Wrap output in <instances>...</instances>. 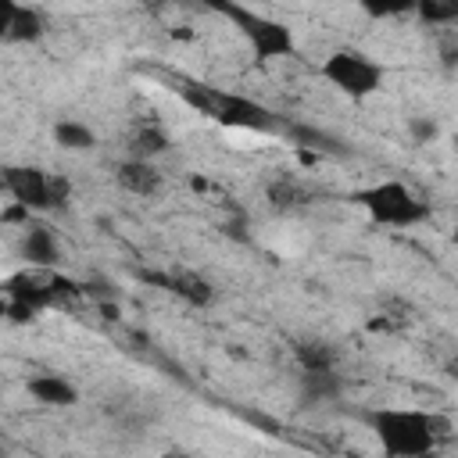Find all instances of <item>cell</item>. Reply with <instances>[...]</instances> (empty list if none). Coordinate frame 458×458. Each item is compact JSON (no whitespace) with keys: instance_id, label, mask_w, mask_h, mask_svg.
<instances>
[{"instance_id":"obj_1","label":"cell","mask_w":458,"mask_h":458,"mask_svg":"<svg viewBox=\"0 0 458 458\" xmlns=\"http://www.w3.org/2000/svg\"><path fill=\"white\" fill-rule=\"evenodd\" d=\"M451 422L419 408H376L369 415V429L383 451V458H429L447 437Z\"/></svg>"},{"instance_id":"obj_2","label":"cell","mask_w":458,"mask_h":458,"mask_svg":"<svg viewBox=\"0 0 458 458\" xmlns=\"http://www.w3.org/2000/svg\"><path fill=\"white\" fill-rule=\"evenodd\" d=\"M179 97L193 111L215 118L225 129H243V132H276L279 129V118L265 104H258V100H250L243 93H225V89H215V86L182 82L179 86Z\"/></svg>"},{"instance_id":"obj_3","label":"cell","mask_w":458,"mask_h":458,"mask_svg":"<svg viewBox=\"0 0 458 458\" xmlns=\"http://www.w3.org/2000/svg\"><path fill=\"white\" fill-rule=\"evenodd\" d=\"M215 11L233 21V29L247 39V47L254 50L258 61H279V57H293L297 50V39H293V29L272 14H261L254 7H243V4H215Z\"/></svg>"},{"instance_id":"obj_4","label":"cell","mask_w":458,"mask_h":458,"mask_svg":"<svg viewBox=\"0 0 458 458\" xmlns=\"http://www.w3.org/2000/svg\"><path fill=\"white\" fill-rule=\"evenodd\" d=\"M354 200L365 208V215L376 225H390V229H411V225H419V222L429 218V204L408 182H401V179L372 182Z\"/></svg>"},{"instance_id":"obj_5","label":"cell","mask_w":458,"mask_h":458,"mask_svg":"<svg viewBox=\"0 0 458 458\" xmlns=\"http://www.w3.org/2000/svg\"><path fill=\"white\" fill-rule=\"evenodd\" d=\"M322 79L351 100H365L383 86V64L354 47H340L322 61Z\"/></svg>"},{"instance_id":"obj_6","label":"cell","mask_w":458,"mask_h":458,"mask_svg":"<svg viewBox=\"0 0 458 458\" xmlns=\"http://www.w3.org/2000/svg\"><path fill=\"white\" fill-rule=\"evenodd\" d=\"M0 182L11 197V204L32 211H54V197H50V172L39 165H7L0 168Z\"/></svg>"},{"instance_id":"obj_7","label":"cell","mask_w":458,"mask_h":458,"mask_svg":"<svg viewBox=\"0 0 458 458\" xmlns=\"http://www.w3.org/2000/svg\"><path fill=\"white\" fill-rule=\"evenodd\" d=\"M147 279H154L161 290L175 293V297L186 301L190 308H208V304L215 301V286H211V279L200 276V272H193V268H172V272L147 276Z\"/></svg>"},{"instance_id":"obj_8","label":"cell","mask_w":458,"mask_h":458,"mask_svg":"<svg viewBox=\"0 0 458 458\" xmlns=\"http://www.w3.org/2000/svg\"><path fill=\"white\" fill-rule=\"evenodd\" d=\"M25 390H29V397H32L36 404H43V408H72V404L79 401L75 383H68V379L57 376V372H36V376H29V379H25Z\"/></svg>"},{"instance_id":"obj_9","label":"cell","mask_w":458,"mask_h":458,"mask_svg":"<svg viewBox=\"0 0 458 458\" xmlns=\"http://www.w3.org/2000/svg\"><path fill=\"white\" fill-rule=\"evenodd\" d=\"M21 258L29 261V268H57L61 243H57V236L47 225L29 222L25 233H21Z\"/></svg>"},{"instance_id":"obj_10","label":"cell","mask_w":458,"mask_h":458,"mask_svg":"<svg viewBox=\"0 0 458 458\" xmlns=\"http://www.w3.org/2000/svg\"><path fill=\"white\" fill-rule=\"evenodd\" d=\"M114 182L132 193V197H154L161 190V168L154 161H136V157H125L118 168H114Z\"/></svg>"},{"instance_id":"obj_11","label":"cell","mask_w":458,"mask_h":458,"mask_svg":"<svg viewBox=\"0 0 458 458\" xmlns=\"http://www.w3.org/2000/svg\"><path fill=\"white\" fill-rule=\"evenodd\" d=\"M265 197H268V204H272L276 211H301V208H308V204L315 200L311 190H308V182H301V179H293V175L272 179V182L265 186Z\"/></svg>"},{"instance_id":"obj_12","label":"cell","mask_w":458,"mask_h":458,"mask_svg":"<svg viewBox=\"0 0 458 458\" xmlns=\"http://www.w3.org/2000/svg\"><path fill=\"white\" fill-rule=\"evenodd\" d=\"M129 157H136V161H154L157 154H165L168 150V132L161 129V125H154V122H143V125H136L132 132H129Z\"/></svg>"},{"instance_id":"obj_13","label":"cell","mask_w":458,"mask_h":458,"mask_svg":"<svg viewBox=\"0 0 458 458\" xmlns=\"http://www.w3.org/2000/svg\"><path fill=\"white\" fill-rule=\"evenodd\" d=\"M301 372H336V347L326 340H301L293 347Z\"/></svg>"},{"instance_id":"obj_14","label":"cell","mask_w":458,"mask_h":458,"mask_svg":"<svg viewBox=\"0 0 458 458\" xmlns=\"http://www.w3.org/2000/svg\"><path fill=\"white\" fill-rule=\"evenodd\" d=\"M47 21L36 7H25V4H14V14H11V29H7V39L11 43H36L43 36Z\"/></svg>"},{"instance_id":"obj_15","label":"cell","mask_w":458,"mask_h":458,"mask_svg":"<svg viewBox=\"0 0 458 458\" xmlns=\"http://www.w3.org/2000/svg\"><path fill=\"white\" fill-rule=\"evenodd\" d=\"M54 143L61 150H93L97 147V132L79 118H61L54 125Z\"/></svg>"},{"instance_id":"obj_16","label":"cell","mask_w":458,"mask_h":458,"mask_svg":"<svg viewBox=\"0 0 458 458\" xmlns=\"http://www.w3.org/2000/svg\"><path fill=\"white\" fill-rule=\"evenodd\" d=\"M340 390V376L336 372H304V394L322 401V397H333Z\"/></svg>"},{"instance_id":"obj_17","label":"cell","mask_w":458,"mask_h":458,"mask_svg":"<svg viewBox=\"0 0 458 458\" xmlns=\"http://www.w3.org/2000/svg\"><path fill=\"white\" fill-rule=\"evenodd\" d=\"M429 25H451L454 18H458V7L454 4H437V0H429V4H419L415 7Z\"/></svg>"},{"instance_id":"obj_18","label":"cell","mask_w":458,"mask_h":458,"mask_svg":"<svg viewBox=\"0 0 458 458\" xmlns=\"http://www.w3.org/2000/svg\"><path fill=\"white\" fill-rule=\"evenodd\" d=\"M408 132H411V143H433L440 136V125L429 114H415V118H408Z\"/></svg>"},{"instance_id":"obj_19","label":"cell","mask_w":458,"mask_h":458,"mask_svg":"<svg viewBox=\"0 0 458 458\" xmlns=\"http://www.w3.org/2000/svg\"><path fill=\"white\" fill-rule=\"evenodd\" d=\"M11 14H14V4H11V0H0V39H7V29H11Z\"/></svg>"},{"instance_id":"obj_20","label":"cell","mask_w":458,"mask_h":458,"mask_svg":"<svg viewBox=\"0 0 458 458\" xmlns=\"http://www.w3.org/2000/svg\"><path fill=\"white\" fill-rule=\"evenodd\" d=\"M161 458H197V454H186V451H175V447H172V451H165Z\"/></svg>"},{"instance_id":"obj_21","label":"cell","mask_w":458,"mask_h":458,"mask_svg":"<svg viewBox=\"0 0 458 458\" xmlns=\"http://www.w3.org/2000/svg\"><path fill=\"white\" fill-rule=\"evenodd\" d=\"M0 318H7V297L0 293Z\"/></svg>"},{"instance_id":"obj_22","label":"cell","mask_w":458,"mask_h":458,"mask_svg":"<svg viewBox=\"0 0 458 458\" xmlns=\"http://www.w3.org/2000/svg\"><path fill=\"white\" fill-rule=\"evenodd\" d=\"M0 458H7V447H4V444H0Z\"/></svg>"}]
</instances>
